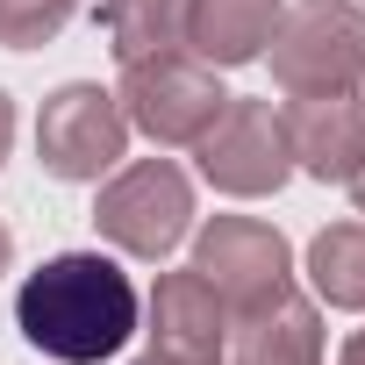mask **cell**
Here are the masks:
<instances>
[{
  "label": "cell",
  "instance_id": "1",
  "mask_svg": "<svg viewBox=\"0 0 365 365\" xmlns=\"http://www.w3.org/2000/svg\"><path fill=\"white\" fill-rule=\"evenodd\" d=\"M136 322L143 294L108 251H58L15 287V329L51 365H108Z\"/></svg>",
  "mask_w": 365,
  "mask_h": 365
},
{
  "label": "cell",
  "instance_id": "2",
  "mask_svg": "<svg viewBox=\"0 0 365 365\" xmlns=\"http://www.w3.org/2000/svg\"><path fill=\"white\" fill-rule=\"evenodd\" d=\"M93 230L122 258H143V265L172 258L179 244L194 237V179L179 172L172 158H129V165H115L101 179Z\"/></svg>",
  "mask_w": 365,
  "mask_h": 365
},
{
  "label": "cell",
  "instance_id": "3",
  "mask_svg": "<svg viewBox=\"0 0 365 365\" xmlns=\"http://www.w3.org/2000/svg\"><path fill=\"white\" fill-rule=\"evenodd\" d=\"M265 58H272V79L287 101L358 93L365 86V8H351V0H294L265 43Z\"/></svg>",
  "mask_w": 365,
  "mask_h": 365
},
{
  "label": "cell",
  "instance_id": "4",
  "mask_svg": "<svg viewBox=\"0 0 365 365\" xmlns=\"http://www.w3.org/2000/svg\"><path fill=\"white\" fill-rule=\"evenodd\" d=\"M122 115L129 129H143L158 150H194V136L222 115V79L215 65H201L194 51H158V58H136L122 65Z\"/></svg>",
  "mask_w": 365,
  "mask_h": 365
},
{
  "label": "cell",
  "instance_id": "5",
  "mask_svg": "<svg viewBox=\"0 0 365 365\" xmlns=\"http://www.w3.org/2000/svg\"><path fill=\"white\" fill-rule=\"evenodd\" d=\"M194 158H201V179L230 201H265L294 179V150H287V122L272 101H251V93H230L222 115L194 136Z\"/></svg>",
  "mask_w": 365,
  "mask_h": 365
},
{
  "label": "cell",
  "instance_id": "6",
  "mask_svg": "<svg viewBox=\"0 0 365 365\" xmlns=\"http://www.w3.org/2000/svg\"><path fill=\"white\" fill-rule=\"evenodd\" d=\"M36 158L51 179H65V187H101V179L129 158V115L108 86L93 79H72L43 101L36 115Z\"/></svg>",
  "mask_w": 365,
  "mask_h": 365
},
{
  "label": "cell",
  "instance_id": "7",
  "mask_svg": "<svg viewBox=\"0 0 365 365\" xmlns=\"http://www.w3.org/2000/svg\"><path fill=\"white\" fill-rule=\"evenodd\" d=\"M194 272H201V279L230 301V315H237V308H251V301L294 287V244H287L272 222H258V215H208V222L194 230Z\"/></svg>",
  "mask_w": 365,
  "mask_h": 365
},
{
  "label": "cell",
  "instance_id": "8",
  "mask_svg": "<svg viewBox=\"0 0 365 365\" xmlns=\"http://www.w3.org/2000/svg\"><path fill=\"white\" fill-rule=\"evenodd\" d=\"M294 172L322 179V187H351L365 172V101L358 93H301L279 108Z\"/></svg>",
  "mask_w": 365,
  "mask_h": 365
},
{
  "label": "cell",
  "instance_id": "9",
  "mask_svg": "<svg viewBox=\"0 0 365 365\" xmlns=\"http://www.w3.org/2000/svg\"><path fill=\"white\" fill-rule=\"evenodd\" d=\"M143 322H150V329H143L150 351H165V358H187V365L230 358V301H222L194 265H187V272H158Z\"/></svg>",
  "mask_w": 365,
  "mask_h": 365
},
{
  "label": "cell",
  "instance_id": "10",
  "mask_svg": "<svg viewBox=\"0 0 365 365\" xmlns=\"http://www.w3.org/2000/svg\"><path fill=\"white\" fill-rule=\"evenodd\" d=\"M230 365H322V315L308 294L279 287L230 315Z\"/></svg>",
  "mask_w": 365,
  "mask_h": 365
},
{
  "label": "cell",
  "instance_id": "11",
  "mask_svg": "<svg viewBox=\"0 0 365 365\" xmlns=\"http://www.w3.org/2000/svg\"><path fill=\"white\" fill-rule=\"evenodd\" d=\"M287 15V0H187V29H179V43H187L201 65L230 72V65H258L272 29Z\"/></svg>",
  "mask_w": 365,
  "mask_h": 365
},
{
  "label": "cell",
  "instance_id": "12",
  "mask_svg": "<svg viewBox=\"0 0 365 365\" xmlns=\"http://www.w3.org/2000/svg\"><path fill=\"white\" fill-rule=\"evenodd\" d=\"M308 287L329 308L365 315V222H329L308 244Z\"/></svg>",
  "mask_w": 365,
  "mask_h": 365
},
{
  "label": "cell",
  "instance_id": "13",
  "mask_svg": "<svg viewBox=\"0 0 365 365\" xmlns=\"http://www.w3.org/2000/svg\"><path fill=\"white\" fill-rule=\"evenodd\" d=\"M101 22H108V51L122 65L158 58V51H187V43H179L187 0H101Z\"/></svg>",
  "mask_w": 365,
  "mask_h": 365
},
{
  "label": "cell",
  "instance_id": "14",
  "mask_svg": "<svg viewBox=\"0 0 365 365\" xmlns=\"http://www.w3.org/2000/svg\"><path fill=\"white\" fill-rule=\"evenodd\" d=\"M79 15V0H0V43L8 51H43L65 36V22Z\"/></svg>",
  "mask_w": 365,
  "mask_h": 365
},
{
  "label": "cell",
  "instance_id": "15",
  "mask_svg": "<svg viewBox=\"0 0 365 365\" xmlns=\"http://www.w3.org/2000/svg\"><path fill=\"white\" fill-rule=\"evenodd\" d=\"M8 150H15V101L0 93V165H8Z\"/></svg>",
  "mask_w": 365,
  "mask_h": 365
},
{
  "label": "cell",
  "instance_id": "16",
  "mask_svg": "<svg viewBox=\"0 0 365 365\" xmlns=\"http://www.w3.org/2000/svg\"><path fill=\"white\" fill-rule=\"evenodd\" d=\"M336 365H365V329H351V336H344V351H336Z\"/></svg>",
  "mask_w": 365,
  "mask_h": 365
},
{
  "label": "cell",
  "instance_id": "17",
  "mask_svg": "<svg viewBox=\"0 0 365 365\" xmlns=\"http://www.w3.org/2000/svg\"><path fill=\"white\" fill-rule=\"evenodd\" d=\"M8 265H15V230L0 222V272H8Z\"/></svg>",
  "mask_w": 365,
  "mask_h": 365
},
{
  "label": "cell",
  "instance_id": "18",
  "mask_svg": "<svg viewBox=\"0 0 365 365\" xmlns=\"http://www.w3.org/2000/svg\"><path fill=\"white\" fill-rule=\"evenodd\" d=\"M136 365H187V358H165V351H143Z\"/></svg>",
  "mask_w": 365,
  "mask_h": 365
},
{
  "label": "cell",
  "instance_id": "19",
  "mask_svg": "<svg viewBox=\"0 0 365 365\" xmlns=\"http://www.w3.org/2000/svg\"><path fill=\"white\" fill-rule=\"evenodd\" d=\"M351 194H358V215H365V172H358V179H351Z\"/></svg>",
  "mask_w": 365,
  "mask_h": 365
}]
</instances>
